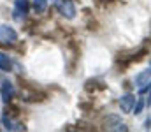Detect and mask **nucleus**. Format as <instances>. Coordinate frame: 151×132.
Instances as JSON below:
<instances>
[{
	"instance_id": "nucleus-1",
	"label": "nucleus",
	"mask_w": 151,
	"mask_h": 132,
	"mask_svg": "<svg viewBox=\"0 0 151 132\" xmlns=\"http://www.w3.org/2000/svg\"><path fill=\"white\" fill-rule=\"evenodd\" d=\"M102 129L104 131H118V132H127L128 127L121 122V116L119 115H107L104 120H102Z\"/></svg>"
},
{
	"instance_id": "nucleus-2",
	"label": "nucleus",
	"mask_w": 151,
	"mask_h": 132,
	"mask_svg": "<svg viewBox=\"0 0 151 132\" xmlns=\"http://www.w3.org/2000/svg\"><path fill=\"white\" fill-rule=\"evenodd\" d=\"M55 7H56V11H58L63 18H67V19H74L76 14H77L72 0H56V2H55Z\"/></svg>"
},
{
	"instance_id": "nucleus-3",
	"label": "nucleus",
	"mask_w": 151,
	"mask_h": 132,
	"mask_svg": "<svg viewBox=\"0 0 151 132\" xmlns=\"http://www.w3.org/2000/svg\"><path fill=\"white\" fill-rule=\"evenodd\" d=\"M14 43H18V32L9 25H0V44L11 46Z\"/></svg>"
},
{
	"instance_id": "nucleus-4",
	"label": "nucleus",
	"mask_w": 151,
	"mask_h": 132,
	"mask_svg": "<svg viewBox=\"0 0 151 132\" xmlns=\"http://www.w3.org/2000/svg\"><path fill=\"white\" fill-rule=\"evenodd\" d=\"M46 99H47V93L42 90H37V88L27 90L23 93V100H27V102H44Z\"/></svg>"
},
{
	"instance_id": "nucleus-5",
	"label": "nucleus",
	"mask_w": 151,
	"mask_h": 132,
	"mask_svg": "<svg viewBox=\"0 0 151 132\" xmlns=\"http://www.w3.org/2000/svg\"><path fill=\"white\" fill-rule=\"evenodd\" d=\"M30 11V0H14V18L19 21L28 14Z\"/></svg>"
},
{
	"instance_id": "nucleus-6",
	"label": "nucleus",
	"mask_w": 151,
	"mask_h": 132,
	"mask_svg": "<svg viewBox=\"0 0 151 132\" xmlns=\"http://www.w3.org/2000/svg\"><path fill=\"white\" fill-rule=\"evenodd\" d=\"M106 90V85L100 81V79H95V78H90L84 81V92L90 93V95H95L97 92H102Z\"/></svg>"
},
{
	"instance_id": "nucleus-7",
	"label": "nucleus",
	"mask_w": 151,
	"mask_h": 132,
	"mask_svg": "<svg viewBox=\"0 0 151 132\" xmlns=\"http://www.w3.org/2000/svg\"><path fill=\"white\" fill-rule=\"evenodd\" d=\"M135 100H137V99H135L134 93H125V95H121V97H119V107H121V111H123V113H132Z\"/></svg>"
},
{
	"instance_id": "nucleus-8",
	"label": "nucleus",
	"mask_w": 151,
	"mask_h": 132,
	"mask_svg": "<svg viewBox=\"0 0 151 132\" xmlns=\"http://www.w3.org/2000/svg\"><path fill=\"white\" fill-rule=\"evenodd\" d=\"M0 95H2V100L4 102H11L12 97H14V85L11 81L4 79L2 85H0Z\"/></svg>"
},
{
	"instance_id": "nucleus-9",
	"label": "nucleus",
	"mask_w": 151,
	"mask_h": 132,
	"mask_svg": "<svg viewBox=\"0 0 151 132\" xmlns=\"http://www.w3.org/2000/svg\"><path fill=\"white\" fill-rule=\"evenodd\" d=\"M150 79H151V67L146 69V71H142V72H139L134 81H135V85L139 88H144L146 85H150Z\"/></svg>"
},
{
	"instance_id": "nucleus-10",
	"label": "nucleus",
	"mask_w": 151,
	"mask_h": 132,
	"mask_svg": "<svg viewBox=\"0 0 151 132\" xmlns=\"http://www.w3.org/2000/svg\"><path fill=\"white\" fill-rule=\"evenodd\" d=\"M0 71H2V72L12 71V60H11L9 55H5V53H0Z\"/></svg>"
},
{
	"instance_id": "nucleus-11",
	"label": "nucleus",
	"mask_w": 151,
	"mask_h": 132,
	"mask_svg": "<svg viewBox=\"0 0 151 132\" xmlns=\"http://www.w3.org/2000/svg\"><path fill=\"white\" fill-rule=\"evenodd\" d=\"M47 7V0H34V11L37 14H42Z\"/></svg>"
},
{
	"instance_id": "nucleus-12",
	"label": "nucleus",
	"mask_w": 151,
	"mask_h": 132,
	"mask_svg": "<svg viewBox=\"0 0 151 132\" xmlns=\"http://www.w3.org/2000/svg\"><path fill=\"white\" fill-rule=\"evenodd\" d=\"M142 107H144V100L142 99H137L135 104H134V113L135 115H141L142 113Z\"/></svg>"
},
{
	"instance_id": "nucleus-13",
	"label": "nucleus",
	"mask_w": 151,
	"mask_h": 132,
	"mask_svg": "<svg viewBox=\"0 0 151 132\" xmlns=\"http://www.w3.org/2000/svg\"><path fill=\"white\" fill-rule=\"evenodd\" d=\"M86 27H88V30H97V21L91 18V16H88V23H86Z\"/></svg>"
},
{
	"instance_id": "nucleus-14",
	"label": "nucleus",
	"mask_w": 151,
	"mask_h": 132,
	"mask_svg": "<svg viewBox=\"0 0 151 132\" xmlns=\"http://www.w3.org/2000/svg\"><path fill=\"white\" fill-rule=\"evenodd\" d=\"M77 131H93V127L90 123H84V122H79L77 123Z\"/></svg>"
},
{
	"instance_id": "nucleus-15",
	"label": "nucleus",
	"mask_w": 151,
	"mask_h": 132,
	"mask_svg": "<svg viewBox=\"0 0 151 132\" xmlns=\"http://www.w3.org/2000/svg\"><path fill=\"white\" fill-rule=\"evenodd\" d=\"M95 2H97V5H99V7H107V5H111V4H113L114 0H95Z\"/></svg>"
}]
</instances>
